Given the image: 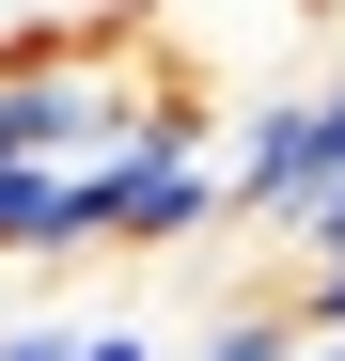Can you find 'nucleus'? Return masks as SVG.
<instances>
[{
  "instance_id": "nucleus-3",
  "label": "nucleus",
  "mask_w": 345,
  "mask_h": 361,
  "mask_svg": "<svg viewBox=\"0 0 345 361\" xmlns=\"http://www.w3.org/2000/svg\"><path fill=\"white\" fill-rule=\"evenodd\" d=\"M79 330H94V314H16V330H0V361H79Z\"/></svg>"
},
{
  "instance_id": "nucleus-1",
  "label": "nucleus",
  "mask_w": 345,
  "mask_h": 361,
  "mask_svg": "<svg viewBox=\"0 0 345 361\" xmlns=\"http://www.w3.org/2000/svg\"><path fill=\"white\" fill-rule=\"evenodd\" d=\"M220 204H236L251 235H282V252H345V63L314 79H267L236 126H220Z\"/></svg>"
},
{
  "instance_id": "nucleus-2",
  "label": "nucleus",
  "mask_w": 345,
  "mask_h": 361,
  "mask_svg": "<svg viewBox=\"0 0 345 361\" xmlns=\"http://www.w3.org/2000/svg\"><path fill=\"white\" fill-rule=\"evenodd\" d=\"M172 361H314V330H299V298H220Z\"/></svg>"
},
{
  "instance_id": "nucleus-5",
  "label": "nucleus",
  "mask_w": 345,
  "mask_h": 361,
  "mask_svg": "<svg viewBox=\"0 0 345 361\" xmlns=\"http://www.w3.org/2000/svg\"><path fill=\"white\" fill-rule=\"evenodd\" d=\"M314 361H330V345H314Z\"/></svg>"
},
{
  "instance_id": "nucleus-4",
  "label": "nucleus",
  "mask_w": 345,
  "mask_h": 361,
  "mask_svg": "<svg viewBox=\"0 0 345 361\" xmlns=\"http://www.w3.org/2000/svg\"><path fill=\"white\" fill-rule=\"evenodd\" d=\"M79 361H172V330H142V314H94V330H79Z\"/></svg>"
}]
</instances>
